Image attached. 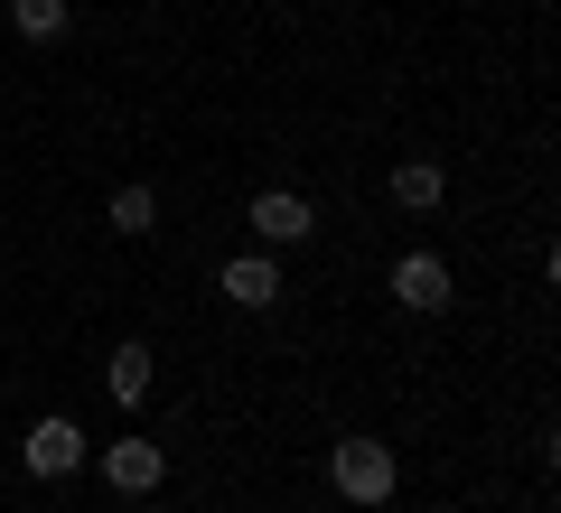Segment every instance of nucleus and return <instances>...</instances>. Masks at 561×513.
<instances>
[{
    "label": "nucleus",
    "instance_id": "5",
    "mask_svg": "<svg viewBox=\"0 0 561 513\" xmlns=\"http://www.w3.org/2000/svg\"><path fill=\"white\" fill-rule=\"evenodd\" d=\"M393 299H402L412 317H440V308H449V261H440V253H402V261H393Z\"/></svg>",
    "mask_w": 561,
    "mask_h": 513
},
{
    "label": "nucleus",
    "instance_id": "10",
    "mask_svg": "<svg viewBox=\"0 0 561 513\" xmlns=\"http://www.w3.org/2000/svg\"><path fill=\"white\" fill-rule=\"evenodd\" d=\"M10 28L20 38H66V0H10Z\"/></svg>",
    "mask_w": 561,
    "mask_h": 513
},
{
    "label": "nucleus",
    "instance_id": "4",
    "mask_svg": "<svg viewBox=\"0 0 561 513\" xmlns=\"http://www.w3.org/2000/svg\"><path fill=\"white\" fill-rule=\"evenodd\" d=\"M94 467H103V486H113V494H160L169 448H150V439H113V448H94Z\"/></svg>",
    "mask_w": 561,
    "mask_h": 513
},
{
    "label": "nucleus",
    "instance_id": "7",
    "mask_svg": "<svg viewBox=\"0 0 561 513\" xmlns=\"http://www.w3.org/2000/svg\"><path fill=\"white\" fill-rule=\"evenodd\" d=\"M150 383H160L150 346H113V364H103V393H113L122 411H140V401H150Z\"/></svg>",
    "mask_w": 561,
    "mask_h": 513
},
{
    "label": "nucleus",
    "instance_id": "1",
    "mask_svg": "<svg viewBox=\"0 0 561 513\" xmlns=\"http://www.w3.org/2000/svg\"><path fill=\"white\" fill-rule=\"evenodd\" d=\"M328 476H337L346 504H383L402 467H393V448H383V439H337V448H328Z\"/></svg>",
    "mask_w": 561,
    "mask_h": 513
},
{
    "label": "nucleus",
    "instance_id": "6",
    "mask_svg": "<svg viewBox=\"0 0 561 513\" xmlns=\"http://www.w3.org/2000/svg\"><path fill=\"white\" fill-rule=\"evenodd\" d=\"M225 299H234V308H272L280 299V261L272 253H234L225 261Z\"/></svg>",
    "mask_w": 561,
    "mask_h": 513
},
{
    "label": "nucleus",
    "instance_id": "2",
    "mask_svg": "<svg viewBox=\"0 0 561 513\" xmlns=\"http://www.w3.org/2000/svg\"><path fill=\"white\" fill-rule=\"evenodd\" d=\"M84 457H94V439H84V430H76L66 411L28 420V439H20V467H28V476H47V486H57V476H76Z\"/></svg>",
    "mask_w": 561,
    "mask_h": 513
},
{
    "label": "nucleus",
    "instance_id": "3",
    "mask_svg": "<svg viewBox=\"0 0 561 513\" xmlns=\"http://www.w3.org/2000/svg\"><path fill=\"white\" fill-rule=\"evenodd\" d=\"M243 224H253V234L272 243V253H290V243H309V234H319V206H309L300 187H262V197L243 206Z\"/></svg>",
    "mask_w": 561,
    "mask_h": 513
},
{
    "label": "nucleus",
    "instance_id": "9",
    "mask_svg": "<svg viewBox=\"0 0 561 513\" xmlns=\"http://www.w3.org/2000/svg\"><path fill=\"white\" fill-rule=\"evenodd\" d=\"M103 215H113V234H131V243H140L150 224H160V197L131 178V187H113V206H103Z\"/></svg>",
    "mask_w": 561,
    "mask_h": 513
},
{
    "label": "nucleus",
    "instance_id": "8",
    "mask_svg": "<svg viewBox=\"0 0 561 513\" xmlns=\"http://www.w3.org/2000/svg\"><path fill=\"white\" fill-rule=\"evenodd\" d=\"M440 197H449V168H440V159H402V168H393V206H402V215H431Z\"/></svg>",
    "mask_w": 561,
    "mask_h": 513
}]
</instances>
